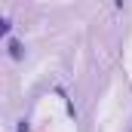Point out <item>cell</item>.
<instances>
[{"instance_id": "cell-1", "label": "cell", "mask_w": 132, "mask_h": 132, "mask_svg": "<svg viewBox=\"0 0 132 132\" xmlns=\"http://www.w3.org/2000/svg\"><path fill=\"white\" fill-rule=\"evenodd\" d=\"M9 49H12V55H15V59H19V55H22V46H19V43H15V40H12V43H9Z\"/></svg>"}, {"instance_id": "cell-2", "label": "cell", "mask_w": 132, "mask_h": 132, "mask_svg": "<svg viewBox=\"0 0 132 132\" xmlns=\"http://www.w3.org/2000/svg\"><path fill=\"white\" fill-rule=\"evenodd\" d=\"M117 3H123V0H117Z\"/></svg>"}]
</instances>
